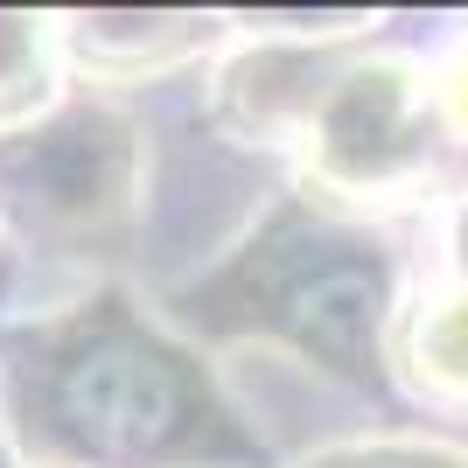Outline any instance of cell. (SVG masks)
Returning <instances> with one entry per match:
<instances>
[{"instance_id":"1","label":"cell","mask_w":468,"mask_h":468,"mask_svg":"<svg viewBox=\"0 0 468 468\" xmlns=\"http://www.w3.org/2000/svg\"><path fill=\"white\" fill-rule=\"evenodd\" d=\"M63 412L84 427V441L112 454L154 448L176 427V371L140 343H105L70 371L63 385Z\"/></svg>"},{"instance_id":"2","label":"cell","mask_w":468,"mask_h":468,"mask_svg":"<svg viewBox=\"0 0 468 468\" xmlns=\"http://www.w3.org/2000/svg\"><path fill=\"white\" fill-rule=\"evenodd\" d=\"M287 308L314 350H329L335 364H356L364 343H371V322H378V280L356 273V266H329L308 287H293Z\"/></svg>"}]
</instances>
